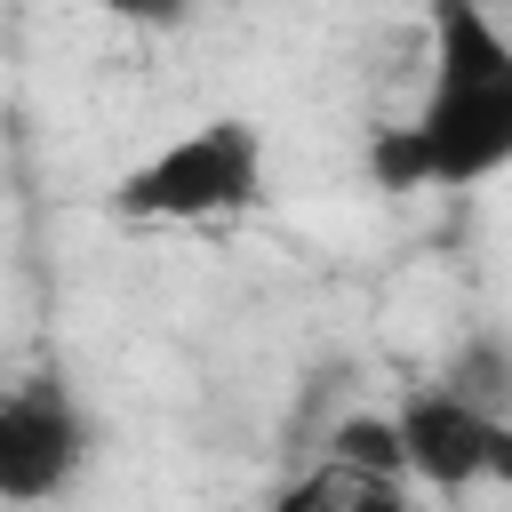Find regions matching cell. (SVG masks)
<instances>
[{"instance_id": "obj_4", "label": "cell", "mask_w": 512, "mask_h": 512, "mask_svg": "<svg viewBox=\"0 0 512 512\" xmlns=\"http://www.w3.org/2000/svg\"><path fill=\"white\" fill-rule=\"evenodd\" d=\"M488 416L448 400V392H416L400 408V448H408V472H424L432 488H472L488 480Z\"/></svg>"}, {"instance_id": "obj_7", "label": "cell", "mask_w": 512, "mask_h": 512, "mask_svg": "<svg viewBox=\"0 0 512 512\" xmlns=\"http://www.w3.org/2000/svg\"><path fill=\"white\" fill-rule=\"evenodd\" d=\"M328 456L352 464V472H376V480H400L408 472V448H400V416H344L328 432Z\"/></svg>"}, {"instance_id": "obj_1", "label": "cell", "mask_w": 512, "mask_h": 512, "mask_svg": "<svg viewBox=\"0 0 512 512\" xmlns=\"http://www.w3.org/2000/svg\"><path fill=\"white\" fill-rule=\"evenodd\" d=\"M416 136H424L432 184H472L512 160V40L472 0L432 8V88H424Z\"/></svg>"}, {"instance_id": "obj_3", "label": "cell", "mask_w": 512, "mask_h": 512, "mask_svg": "<svg viewBox=\"0 0 512 512\" xmlns=\"http://www.w3.org/2000/svg\"><path fill=\"white\" fill-rule=\"evenodd\" d=\"M88 456L80 408L64 400V384H24L0 392V496L8 504H40L56 496Z\"/></svg>"}, {"instance_id": "obj_6", "label": "cell", "mask_w": 512, "mask_h": 512, "mask_svg": "<svg viewBox=\"0 0 512 512\" xmlns=\"http://www.w3.org/2000/svg\"><path fill=\"white\" fill-rule=\"evenodd\" d=\"M448 400H464V408H480L488 424H504V408H512V352L504 344H464L456 360H448V384H440Z\"/></svg>"}, {"instance_id": "obj_8", "label": "cell", "mask_w": 512, "mask_h": 512, "mask_svg": "<svg viewBox=\"0 0 512 512\" xmlns=\"http://www.w3.org/2000/svg\"><path fill=\"white\" fill-rule=\"evenodd\" d=\"M368 176H376L384 192H416V184H432V160H424L416 120H408V128H376V136H368Z\"/></svg>"}, {"instance_id": "obj_5", "label": "cell", "mask_w": 512, "mask_h": 512, "mask_svg": "<svg viewBox=\"0 0 512 512\" xmlns=\"http://www.w3.org/2000/svg\"><path fill=\"white\" fill-rule=\"evenodd\" d=\"M264 512H408L400 480H376V472H352L336 456H320L304 480H288Z\"/></svg>"}, {"instance_id": "obj_9", "label": "cell", "mask_w": 512, "mask_h": 512, "mask_svg": "<svg viewBox=\"0 0 512 512\" xmlns=\"http://www.w3.org/2000/svg\"><path fill=\"white\" fill-rule=\"evenodd\" d=\"M488 480H504V488H512V416L488 432Z\"/></svg>"}, {"instance_id": "obj_2", "label": "cell", "mask_w": 512, "mask_h": 512, "mask_svg": "<svg viewBox=\"0 0 512 512\" xmlns=\"http://www.w3.org/2000/svg\"><path fill=\"white\" fill-rule=\"evenodd\" d=\"M264 192V144L248 120H208L192 136H176L168 152H152L144 168L120 176V208L128 216H232Z\"/></svg>"}]
</instances>
